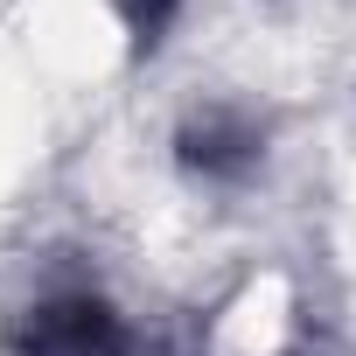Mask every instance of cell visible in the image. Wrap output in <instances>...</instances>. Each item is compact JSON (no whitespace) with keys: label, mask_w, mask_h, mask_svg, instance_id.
I'll use <instances>...</instances> for the list:
<instances>
[{"label":"cell","mask_w":356,"mask_h":356,"mask_svg":"<svg viewBox=\"0 0 356 356\" xmlns=\"http://www.w3.org/2000/svg\"><path fill=\"white\" fill-rule=\"evenodd\" d=\"M182 8V0H126V15H133V29H140V42H154L161 29H168V15Z\"/></svg>","instance_id":"obj_1"}]
</instances>
